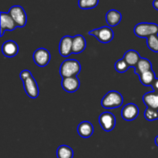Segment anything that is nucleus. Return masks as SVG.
<instances>
[{
    "label": "nucleus",
    "mask_w": 158,
    "mask_h": 158,
    "mask_svg": "<svg viewBox=\"0 0 158 158\" xmlns=\"http://www.w3.org/2000/svg\"><path fill=\"white\" fill-rule=\"evenodd\" d=\"M81 71V65L77 60H66L62 63L60 74L63 78L77 77Z\"/></svg>",
    "instance_id": "obj_1"
},
{
    "label": "nucleus",
    "mask_w": 158,
    "mask_h": 158,
    "mask_svg": "<svg viewBox=\"0 0 158 158\" xmlns=\"http://www.w3.org/2000/svg\"><path fill=\"white\" fill-rule=\"evenodd\" d=\"M123 96L115 90L109 91L101 100V105L105 109L120 107L123 104Z\"/></svg>",
    "instance_id": "obj_2"
},
{
    "label": "nucleus",
    "mask_w": 158,
    "mask_h": 158,
    "mask_svg": "<svg viewBox=\"0 0 158 158\" xmlns=\"http://www.w3.org/2000/svg\"><path fill=\"white\" fill-rule=\"evenodd\" d=\"M134 32L139 38H148L152 35H158V25L152 23H140L136 25Z\"/></svg>",
    "instance_id": "obj_3"
},
{
    "label": "nucleus",
    "mask_w": 158,
    "mask_h": 158,
    "mask_svg": "<svg viewBox=\"0 0 158 158\" xmlns=\"http://www.w3.org/2000/svg\"><path fill=\"white\" fill-rule=\"evenodd\" d=\"M89 35L95 36L96 39L102 43H109L114 37V31L109 26H102L89 31Z\"/></svg>",
    "instance_id": "obj_4"
},
{
    "label": "nucleus",
    "mask_w": 158,
    "mask_h": 158,
    "mask_svg": "<svg viewBox=\"0 0 158 158\" xmlns=\"http://www.w3.org/2000/svg\"><path fill=\"white\" fill-rule=\"evenodd\" d=\"M9 14L18 27H24L27 23V15L24 9L20 6H13L9 9Z\"/></svg>",
    "instance_id": "obj_5"
},
{
    "label": "nucleus",
    "mask_w": 158,
    "mask_h": 158,
    "mask_svg": "<svg viewBox=\"0 0 158 158\" xmlns=\"http://www.w3.org/2000/svg\"><path fill=\"white\" fill-rule=\"evenodd\" d=\"M99 123L103 131L110 132L115 127L116 118L112 113L104 112L99 117Z\"/></svg>",
    "instance_id": "obj_6"
},
{
    "label": "nucleus",
    "mask_w": 158,
    "mask_h": 158,
    "mask_svg": "<svg viewBox=\"0 0 158 158\" xmlns=\"http://www.w3.org/2000/svg\"><path fill=\"white\" fill-rule=\"evenodd\" d=\"M23 87L28 97L32 99H35L39 97L40 89H39L38 84L32 76L28 77L26 80H23Z\"/></svg>",
    "instance_id": "obj_7"
},
{
    "label": "nucleus",
    "mask_w": 158,
    "mask_h": 158,
    "mask_svg": "<svg viewBox=\"0 0 158 158\" xmlns=\"http://www.w3.org/2000/svg\"><path fill=\"white\" fill-rule=\"evenodd\" d=\"M51 60L50 52L45 48L37 49L33 53V60L37 66L44 67Z\"/></svg>",
    "instance_id": "obj_8"
},
{
    "label": "nucleus",
    "mask_w": 158,
    "mask_h": 158,
    "mask_svg": "<svg viewBox=\"0 0 158 158\" xmlns=\"http://www.w3.org/2000/svg\"><path fill=\"white\" fill-rule=\"evenodd\" d=\"M139 108L136 104L132 103H127L123 107L121 110V117L127 121L134 120L138 117Z\"/></svg>",
    "instance_id": "obj_9"
},
{
    "label": "nucleus",
    "mask_w": 158,
    "mask_h": 158,
    "mask_svg": "<svg viewBox=\"0 0 158 158\" xmlns=\"http://www.w3.org/2000/svg\"><path fill=\"white\" fill-rule=\"evenodd\" d=\"M60 54L63 57H68L73 53V37L65 35L61 39L59 46Z\"/></svg>",
    "instance_id": "obj_10"
},
{
    "label": "nucleus",
    "mask_w": 158,
    "mask_h": 158,
    "mask_svg": "<svg viewBox=\"0 0 158 158\" xmlns=\"http://www.w3.org/2000/svg\"><path fill=\"white\" fill-rule=\"evenodd\" d=\"M1 34L0 35L2 36L5 31H13L17 26L15 21L12 19L9 12H1Z\"/></svg>",
    "instance_id": "obj_11"
},
{
    "label": "nucleus",
    "mask_w": 158,
    "mask_h": 158,
    "mask_svg": "<svg viewBox=\"0 0 158 158\" xmlns=\"http://www.w3.org/2000/svg\"><path fill=\"white\" fill-rule=\"evenodd\" d=\"M61 86L66 92L74 93L80 87V82L77 77H66V78H63L61 81Z\"/></svg>",
    "instance_id": "obj_12"
},
{
    "label": "nucleus",
    "mask_w": 158,
    "mask_h": 158,
    "mask_svg": "<svg viewBox=\"0 0 158 158\" xmlns=\"http://www.w3.org/2000/svg\"><path fill=\"white\" fill-rule=\"evenodd\" d=\"M2 52L5 56L12 58L18 54L19 46L15 41L9 40L3 43L2 46Z\"/></svg>",
    "instance_id": "obj_13"
},
{
    "label": "nucleus",
    "mask_w": 158,
    "mask_h": 158,
    "mask_svg": "<svg viewBox=\"0 0 158 158\" xmlns=\"http://www.w3.org/2000/svg\"><path fill=\"white\" fill-rule=\"evenodd\" d=\"M94 126L89 121H83L77 127V132L83 138H89L94 134Z\"/></svg>",
    "instance_id": "obj_14"
},
{
    "label": "nucleus",
    "mask_w": 158,
    "mask_h": 158,
    "mask_svg": "<svg viewBox=\"0 0 158 158\" xmlns=\"http://www.w3.org/2000/svg\"><path fill=\"white\" fill-rule=\"evenodd\" d=\"M86 40L82 35H77L73 37V53L79 54L86 49Z\"/></svg>",
    "instance_id": "obj_15"
},
{
    "label": "nucleus",
    "mask_w": 158,
    "mask_h": 158,
    "mask_svg": "<svg viewBox=\"0 0 158 158\" xmlns=\"http://www.w3.org/2000/svg\"><path fill=\"white\" fill-rule=\"evenodd\" d=\"M143 102L147 107L158 110V93L148 92L143 97Z\"/></svg>",
    "instance_id": "obj_16"
},
{
    "label": "nucleus",
    "mask_w": 158,
    "mask_h": 158,
    "mask_svg": "<svg viewBox=\"0 0 158 158\" xmlns=\"http://www.w3.org/2000/svg\"><path fill=\"white\" fill-rule=\"evenodd\" d=\"M152 69V64L148 59L140 58L134 67V73L140 77L142 73Z\"/></svg>",
    "instance_id": "obj_17"
},
{
    "label": "nucleus",
    "mask_w": 158,
    "mask_h": 158,
    "mask_svg": "<svg viewBox=\"0 0 158 158\" xmlns=\"http://www.w3.org/2000/svg\"><path fill=\"white\" fill-rule=\"evenodd\" d=\"M122 19V15L119 11L115 9H111L108 11L106 15V21L107 24L111 27L117 26L120 23Z\"/></svg>",
    "instance_id": "obj_18"
},
{
    "label": "nucleus",
    "mask_w": 158,
    "mask_h": 158,
    "mask_svg": "<svg viewBox=\"0 0 158 158\" xmlns=\"http://www.w3.org/2000/svg\"><path fill=\"white\" fill-rule=\"evenodd\" d=\"M140 58L141 57L140 56V54L138 53V52L134 50V49H130V50L127 51L123 55V59L127 63L128 66L133 68L135 67Z\"/></svg>",
    "instance_id": "obj_19"
},
{
    "label": "nucleus",
    "mask_w": 158,
    "mask_h": 158,
    "mask_svg": "<svg viewBox=\"0 0 158 158\" xmlns=\"http://www.w3.org/2000/svg\"><path fill=\"white\" fill-rule=\"evenodd\" d=\"M140 81L143 86H151L152 83L156 80V76L153 69L143 73L140 76Z\"/></svg>",
    "instance_id": "obj_20"
},
{
    "label": "nucleus",
    "mask_w": 158,
    "mask_h": 158,
    "mask_svg": "<svg viewBox=\"0 0 158 158\" xmlns=\"http://www.w3.org/2000/svg\"><path fill=\"white\" fill-rule=\"evenodd\" d=\"M57 158H73V151L67 145H61L56 151Z\"/></svg>",
    "instance_id": "obj_21"
},
{
    "label": "nucleus",
    "mask_w": 158,
    "mask_h": 158,
    "mask_svg": "<svg viewBox=\"0 0 158 158\" xmlns=\"http://www.w3.org/2000/svg\"><path fill=\"white\" fill-rule=\"evenodd\" d=\"M99 0H79L78 6L81 9H94L98 5Z\"/></svg>",
    "instance_id": "obj_22"
},
{
    "label": "nucleus",
    "mask_w": 158,
    "mask_h": 158,
    "mask_svg": "<svg viewBox=\"0 0 158 158\" xmlns=\"http://www.w3.org/2000/svg\"><path fill=\"white\" fill-rule=\"evenodd\" d=\"M147 45L151 51L158 52V35H152L147 38Z\"/></svg>",
    "instance_id": "obj_23"
},
{
    "label": "nucleus",
    "mask_w": 158,
    "mask_h": 158,
    "mask_svg": "<svg viewBox=\"0 0 158 158\" xmlns=\"http://www.w3.org/2000/svg\"><path fill=\"white\" fill-rule=\"evenodd\" d=\"M144 117L148 121H154V120H158V110L147 107L144 112Z\"/></svg>",
    "instance_id": "obj_24"
},
{
    "label": "nucleus",
    "mask_w": 158,
    "mask_h": 158,
    "mask_svg": "<svg viewBox=\"0 0 158 158\" xmlns=\"http://www.w3.org/2000/svg\"><path fill=\"white\" fill-rule=\"evenodd\" d=\"M114 67H115V69L119 73H123L127 72L128 70V69L130 68V66H128L127 63L125 61V60L123 58L120 59L118 61L116 62L115 65H114Z\"/></svg>",
    "instance_id": "obj_25"
},
{
    "label": "nucleus",
    "mask_w": 158,
    "mask_h": 158,
    "mask_svg": "<svg viewBox=\"0 0 158 158\" xmlns=\"http://www.w3.org/2000/svg\"><path fill=\"white\" fill-rule=\"evenodd\" d=\"M32 75V73H31V72L29 70H27V69H25V70H23L21 73H20V78H21L22 80H26V79H27L28 77H31Z\"/></svg>",
    "instance_id": "obj_26"
},
{
    "label": "nucleus",
    "mask_w": 158,
    "mask_h": 158,
    "mask_svg": "<svg viewBox=\"0 0 158 158\" xmlns=\"http://www.w3.org/2000/svg\"><path fill=\"white\" fill-rule=\"evenodd\" d=\"M151 87H152L154 92L158 93V78H156V80H154V83L151 85Z\"/></svg>",
    "instance_id": "obj_27"
},
{
    "label": "nucleus",
    "mask_w": 158,
    "mask_h": 158,
    "mask_svg": "<svg viewBox=\"0 0 158 158\" xmlns=\"http://www.w3.org/2000/svg\"><path fill=\"white\" fill-rule=\"evenodd\" d=\"M153 6L156 10L158 11V0H154L153 2Z\"/></svg>",
    "instance_id": "obj_28"
},
{
    "label": "nucleus",
    "mask_w": 158,
    "mask_h": 158,
    "mask_svg": "<svg viewBox=\"0 0 158 158\" xmlns=\"http://www.w3.org/2000/svg\"><path fill=\"white\" fill-rule=\"evenodd\" d=\"M154 141H155V144L158 147V136H157V137H155V140H154Z\"/></svg>",
    "instance_id": "obj_29"
}]
</instances>
